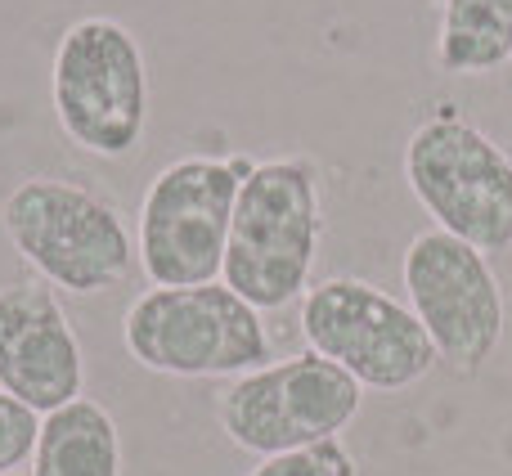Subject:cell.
<instances>
[{
    "instance_id": "15",
    "label": "cell",
    "mask_w": 512,
    "mask_h": 476,
    "mask_svg": "<svg viewBox=\"0 0 512 476\" xmlns=\"http://www.w3.org/2000/svg\"><path fill=\"white\" fill-rule=\"evenodd\" d=\"M9 476H18V472H9Z\"/></svg>"
},
{
    "instance_id": "5",
    "label": "cell",
    "mask_w": 512,
    "mask_h": 476,
    "mask_svg": "<svg viewBox=\"0 0 512 476\" xmlns=\"http://www.w3.org/2000/svg\"><path fill=\"white\" fill-rule=\"evenodd\" d=\"M400 167L436 230L486 256L512 252V158L459 104H432L409 131Z\"/></svg>"
},
{
    "instance_id": "11",
    "label": "cell",
    "mask_w": 512,
    "mask_h": 476,
    "mask_svg": "<svg viewBox=\"0 0 512 476\" xmlns=\"http://www.w3.org/2000/svg\"><path fill=\"white\" fill-rule=\"evenodd\" d=\"M32 476H122V432L99 400L77 396L41 418Z\"/></svg>"
},
{
    "instance_id": "1",
    "label": "cell",
    "mask_w": 512,
    "mask_h": 476,
    "mask_svg": "<svg viewBox=\"0 0 512 476\" xmlns=\"http://www.w3.org/2000/svg\"><path fill=\"white\" fill-rule=\"evenodd\" d=\"M0 230L18 261L54 292L95 297L113 292L140 265L126 212L113 194L63 176H27L0 203Z\"/></svg>"
},
{
    "instance_id": "12",
    "label": "cell",
    "mask_w": 512,
    "mask_h": 476,
    "mask_svg": "<svg viewBox=\"0 0 512 476\" xmlns=\"http://www.w3.org/2000/svg\"><path fill=\"white\" fill-rule=\"evenodd\" d=\"M432 63L445 77L512 68V0H441Z\"/></svg>"
},
{
    "instance_id": "14",
    "label": "cell",
    "mask_w": 512,
    "mask_h": 476,
    "mask_svg": "<svg viewBox=\"0 0 512 476\" xmlns=\"http://www.w3.org/2000/svg\"><path fill=\"white\" fill-rule=\"evenodd\" d=\"M36 436H41V414L0 391V476L32 463Z\"/></svg>"
},
{
    "instance_id": "4",
    "label": "cell",
    "mask_w": 512,
    "mask_h": 476,
    "mask_svg": "<svg viewBox=\"0 0 512 476\" xmlns=\"http://www.w3.org/2000/svg\"><path fill=\"white\" fill-rule=\"evenodd\" d=\"M252 167L248 153H185L149 180L135 216V256L149 288L221 283L234 203Z\"/></svg>"
},
{
    "instance_id": "8",
    "label": "cell",
    "mask_w": 512,
    "mask_h": 476,
    "mask_svg": "<svg viewBox=\"0 0 512 476\" xmlns=\"http://www.w3.org/2000/svg\"><path fill=\"white\" fill-rule=\"evenodd\" d=\"M301 337L364 391L382 396H400L436 369V351L409 301L355 274L310 283L301 297Z\"/></svg>"
},
{
    "instance_id": "9",
    "label": "cell",
    "mask_w": 512,
    "mask_h": 476,
    "mask_svg": "<svg viewBox=\"0 0 512 476\" xmlns=\"http://www.w3.org/2000/svg\"><path fill=\"white\" fill-rule=\"evenodd\" d=\"M400 279L436 364L472 378L495 360L504 342V288L486 252L432 225L409 238Z\"/></svg>"
},
{
    "instance_id": "7",
    "label": "cell",
    "mask_w": 512,
    "mask_h": 476,
    "mask_svg": "<svg viewBox=\"0 0 512 476\" xmlns=\"http://www.w3.org/2000/svg\"><path fill=\"white\" fill-rule=\"evenodd\" d=\"M360 405V382L333 360L306 351L230 378L216 391V423L243 454L270 459V454L337 441L355 423Z\"/></svg>"
},
{
    "instance_id": "2",
    "label": "cell",
    "mask_w": 512,
    "mask_h": 476,
    "mask_svg": "<svg viewBox=\"0 0 512 476\" xmlns=\"http://www.w3.org/2000/svg\"><path fill=\"white\" fill-rule=\"evenodd\" d=\"M319 238H324L319 162L306 153L256 162L234 203L221 283H230L256 310L292 306L310 292Z\"/></svg>"
},
{
    "instance_id": "13",
    "label": "cell",
    "mask_w": 512,
    "mask_h": 476,
    "mask_svg": "<svg viewBox=\"0 0 512 476\" xmlns=\"http://www.w3.org/2000/svg\"><path fill=\"white\" fill-rule=\"evenodd\" d=\"M248 476H360V468H355L351 450L342 441H319L306 445V450L270 454Z\"/></svg>"
},
{
    "instance_id": "3",
    "label": "cell",
    "mask_w": 512,
    "mask_h": 476,
    "mask_svg": "<svg viewBox=\"0 0 512 476\" xmlns=\"http://www.w3.org/2000/svg\"><path fill=\"white\" fill-rule=\"evenodd\" d=\"M50 104L77 153L99 162L135 158L149 131V63L140 36L113 14L68 23L50 59Z\"/></svg>"
},
{
    "instance_id": "6",
    "label": "cell",
    "mask_w": 512,
    "mask_h": 476,
    "mask_svg": "<svg viewBox=\"0 0 512 476\" xmlns=\"http://www.w3.org/2000/svg\"><path fill=\"white\" fill-rule=\"evenodd\" d=\"M122 346L162 378H243L274 360L261 310L230 283L144 288L122 315Z\"/></svg>"
},
{
    "instance_id": "10",
    "label": "cell",
    "mask_w": 512,
    "mask_h": 476,
    "mask_svg": "<svg viewBox=\"0 0 512 476\" xmlns=\"http://www.w3.org/2000/svg\"><path fill=\"white\" fill-rule=\"evenodd\" d=\"M0 391L41 418L86 391L77 328L45 279H18L0 288Z\"/></svg>"
}]
</instances>
